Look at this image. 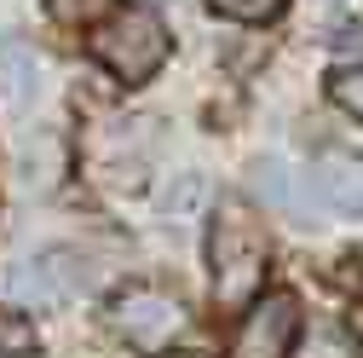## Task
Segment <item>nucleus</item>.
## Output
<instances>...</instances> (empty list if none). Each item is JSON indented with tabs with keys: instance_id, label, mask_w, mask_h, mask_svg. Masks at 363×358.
Segmentation results:
<instances>
[{
	"instance_id": "obj_1",
	"label": "nucleus",
	"mask_w": 363,
	"mask_h": 358,
	"mask_svg": "<svg viewBox=\"0 0 363 358\" xmlns=\"http://www.w3.org/2000/svg\"><path fill=\"white\" fill-rule=\"evenodd\" d=\"M208 260H213L219 306H242L259 289V278H265V232L242 202H219V219L208 232Z\"/></svg>"
},
{
	"instance_id": "obj_2",
	"label": "nucleus",
	"mask_w": 363,
	"mask_h": 358,
	"mask_svg": "<svg viewBox=\"0 0 363 358\" xmlns=\"http://www.w3.org/2000/svg\"><path fill=\"white\" fill-rule=\"evenodd\" d=\"M86 47H93V58H99L116 81L139 87V81H150V75L167 64V29H162L156 12L133 6V12H116L93 40H86Z\"/></svg>"
},
{
	"instance_id": "obj_3",
	"label": "nucleus",
	"mask_w": 363,
	"mask_h": 358,
	"mask_svg": "<svg viewBox=\"0 0 363 358\" xmlns=\"http://www.w3.org/2000/svg\"><path fill=\"white\" fill-rule=\"evenodd\" d=\"M81 254L75 249H40L29 260H18L12 272H6V289L18 306H35V312H52L64 300H75L86 289V272H81Z\"/></svg>"
},
{
	"instance_id": "obj_4",
	"label": "nucleus",
	"mask_w": 363,
	"mask_h": 358,
	"mask_svg": "<svg viewBox=\"0 0 363 358\" xmlns=\"http://www.w3.org/2000/svg\"><path fill=\"white\" fill-rule=\"evenodd\" d=\"M110 324H116V335H121L127 347L162 358V352L173 347V335L185 330V306H179L173 295H162V289H127V295H116V306H110Z\"/></svg>"
},
{
	"instance_id": "obj_5",
	"label": "nucleus",
	"mask_w": 363,
	"mask_h": 358,
	"mask_svg": "<svg viewBox=\"0 0 363 358\" xmlns=\"http://www.w3.org/2000/svg\"><path fill=\"white\" fill-rule=\"evenodd\" d=\"M294 335H300V300L289 289H271L248 306V318H242L225 358H289Z\"/></svg>"
},
{
	"instance_id": "obj_6",
	"label": "nucleus",
	"mask_w": 363,
	"mask_h": 358,
	"mask_svg": "<svg viewBox=\"0 0 363 358\" xmlns=\"http://www.w3.org/2000/svg\"><path fill=\"white\" fill-rule=\"evenodd\" d=\"M306 185H311V197L323 202L329 214H340V219H363V162H357V156H346V151L317 156L311 173H306Z\"/></svg>"
},
{
	"instance_id": "obj_7",
	"label": "nucleus",
	"mask_w": 363,
	"mask_h": 358,
	"mask_svg": "<svg viewBox=\"0 0 363 358\" xmlns=\"http://www.w3.org/2000/svg\"><path fill=\"white\" fill-rule=\"evenodd\" d=\"M40 87V58L23 35H0V99L6 104H29Z\"/></svg>"
},
{
	"instance_id": "obj_8",
	"label": "nucleus",
	"mask_w": 363,
	"mask_h": 358,
	"mask_svg": "<svg viewBox=\"0 0 363 358\" xmlns=\"http://www.w3.org/2000/svg\"><path fill=\"white\" fill-rule=\"evenodd\" d=\"M202 202H208V179L202 173H173L167 185L156 191V214L162 219H191Z\"/></svg>"
},
{
	"instance_id": "obj_9",
	"label": "nucleus",
	"mask_w": 363,
	"mask_h": 358,
	"mask_svg": "<svg viewBox=\"0 0 363 358\" xmlns=\"http://www.w3.org/2000/svg\"><path fill=\"white\" fill-rule=\"evenodd\" d=\"M0 358H35V324L23 312H0Z\"/></svg>"
},
{
	"instance_id": "obj_10",
	"label": "nucleus",
	"mask_w": 363,
	"mask_h": 358,
	"mask_svg": "<svg viewBox=\"0 0 363 358\" xmlns=\"http://www.w3.org/2000/svg\"><path fill=\"white\" fill-rule=\"evenodd\" d=\"M208 6H213L219 18H231V23H271L289 0H208Z\"/></svg>"
},
{
	"instance_id": "obj_11",
	"label": "nucleus",
	"mask_w": 363,
	"mask_h": 358,
	"mask_svg": "<svg viewBox=\"0 0 363 358\" xmlns=\"http://www.w3.org/2000/svg\"><path fill=\"white\" fill-rule=\"evenodd\" d=\"M110 6H116V0H47V12H52L58 23H69V29H81V23H104Z\"/></svg>"
},
{
	"instance_id": "obj_12",
	"label": "nucleus",
	"mask_w": 363,
	"mask_h": 358,
	"mask_svg": "<svg viewBox=\"0 0 363 358\" xmlns=\"http://www.w3.org/2000/svg\"><path fill=\"white\" fill-rule=\"evenodd\" d=\"M329 93H335V104H340V110L363 116V64H346V70H335Z\"/></svg>"
},
{
	"instance_id": "obj_13",
	"label": "nucleus",
	"mask_w": 363,
	"mask_h": 358,
	"mask_svg": "<svg viewBox=\"0 0 363 358\" xmlns=\"http://www.w3.org/2000/svg\"><path fill=\"white\" fill-rule=\"evenodd\" d=\"M335 53L363 64V23H340V35H335Z\"/></svg>"
},
{
	"instance_id": "obj_14",
	"label": "nucleus",
	"mask_w": 363,
	"mask_h": 358,
	"mask_svg": "<svg viewBox=\"0 0 363 358\" xmlns=\"http://www.w3.org/2000/svg\"><path fill=\"white\" fill-rule=\"evenodd\" d=\"M352 335H357V341H363V300H357V306H352Z\"/></svg>"
},
{
	"instance_id": "obj_15",
	"label": "nucleus",
	"mask_w": 363,
	"mask_h": 358,
	"mask_svg": "<svg viewBox=\"0 0 363 358\" xmlns=\"http://www.w3.org/2000/svg\"><path fill=\"white\" fill-rule=\"evenodd\" d=\"M162 358H202V352H162Z\"/></svg>"
}]
</instances>
